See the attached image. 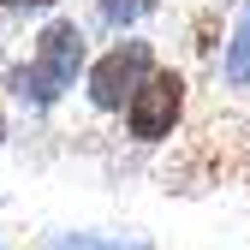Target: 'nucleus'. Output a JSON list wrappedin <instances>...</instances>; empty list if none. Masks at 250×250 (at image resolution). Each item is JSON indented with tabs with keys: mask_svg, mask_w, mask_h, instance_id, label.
<instances>
[{
	"mask_svg": "<svg viewBox=\"0 0 250 250\" xmlns=\"http://www.w3.org/2000/svg\"><path fill=\"white\" fill-rule=\"evenodd\" d=\"M78 72H83V30H78L72 18H54V24H42L30 60L6 78V89H18V96L36 102V107H54V102L78 83Z\"/></svg>",
	"mask_w": 250,
	"mask_h": 250,
	"instance_id": "f257e3e1",
	"label": "nucleus"
},
{
	"mask_svg": "<svg viewBox=\"0 0 250 250\" xmlns=\"http://www.w3.org/2000/svg\"><path fill=\"white\" fill-rule=\"evenodd\" d=\"M179 119H185V78L173 66H155L137 83V96L125 102V131L137 143H167L179 131Z\"/></svg>",
	"mask_w": 250,
	"mask_h": 250,
	"instance_id": "f03ea898",
	"label": "nucleus"
},
{
	"mask_svg": "<svg viewBox=\"0 0 250 250\" xmlns=\"http://www.w3.org/2000/svg\"><path fill=\"white\" fill-rule=\"evenodd\" d=\"M155 72V48L137 42V36H125L113 42L96 66H89V107H102V113H125V102L137 96V83Z\"/></svg>",
	"mask_w": 250,
	"mask_h": 250,
	"instance_id": "7ed1b4c3",
	"label": "nucleus"
},
{
	"mask_svg": "<svg viewBox=\"0 0 250 250\" xmlns=\"http://www.w3.org/2000/svg\"><path fill=\"white\" fill-rule=\"evenodd\" d=\"M221 72H227L232 89H250V6L238 12L232 36H227V60H221Z\"/></svg>",
	"mask_w": 250,
	"mask_h": 250,
	"instance_id": "20e7f679",
	"label": "nucleus"
},
{
	"mask_svg": "<svg viewBox=\"0 0 250 250\" xmlns=\"http://www.w3.org/2000/svg\"><path fill=\"white\" fill-rule=\"evenodd\" d=\"M161 0H102V24H113V30H125V24H137V18H149Z\"/></svg>",
	"mask_w": 250,
	"mask_h": 250,
	"instance_id": "39448f33",
	"label": "nucleus"
},
{
	"mask_svg": "<svg viewBox=\"0 0 250 250\" xmlns=\"http://www.w3.org/2000/svg\"><path fill=\"white\" fill-rule=\"evenodd\" d=\"M54 250H143V244H125V238H83V232H78V238H60Z\"/></svg>",
	"mask_w": 250,
	"mask_h": 250,
	"instance_id": "423d86ee",
	"label": "nucleus"
},
{
	"mask_svg": "<svg viewBox=\"0 0 250 250\" xmlns=\"http://www.w3.org/2000/svg\"><path fill=\"white\" fill-rule=\"evenodd\" d=\"M12 12H48V6H60V0H6Z\"/></svg>",
	"mask_w": 250,
	"mask_h": 250,
	"instance_id": "0eeeda50",
	"label": "nucleus"
},
{
	"mask_svg": "<svg viewBox=\"0 0 250 250\" xmlns=\"http://www.w3.org/2000/svg\"><path fill=\"white\" fill-rule=\"evenodd\" d=\"M0 137H6V113H0Z\"/></svg>",
	"mask_w": 250,
	"mask_h": 250,
	"instance_id": "6e6552de",
	"label": "nucleus"
}]
</instances>
